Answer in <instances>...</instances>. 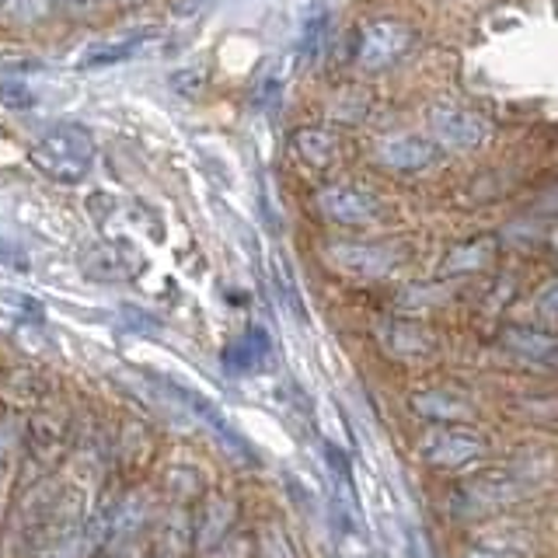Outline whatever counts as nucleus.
Returning a JSON list of instances; mask_svg holds the SVG:
<instances>
[{"instance_id": "8", "label": "nucleus", "mask_w": 558, "mask_h": 558, "mask_svg": "<svg viewBox=\"0 0 558 558\" xmlns=\"http://www.w3.org/2000/svg\"><path fill=\"white\" fill-rule=\"evenodd\" d=\"M374 157L380 168H388L395 174H423L444 161V150L423 133H391L377 140Z\"/></svg>"}, {"instance_id": "9", "label": "nucleus", "mask_w": 558, "mask_h": 558, "mask_svg": "<svg viewBox=\"0 0 558 558\" xmlns=\"http://www.w3.org/2000/svg\"><path fill=\"white\" fill-rule=\"evenodd\" d=\"M377 345L384 349V356H391L398 363H426L440 349L436 331L412 318H384L377 325Z\"/></svg>"}, {"instance_id": "24", "label": "nucleus", "mask_w": 558, "mask_h": 558, "mask_svg": "<svg viewBox=\"0 0 558 558\" xmlns=\"http://www.w3.org/2000/svg\"><path fill=\"white\" fill-rule=\"evenodd\" d=\"M4 11L14 17V22L35 25L52 11V0H4Z\"/></svg>"}, {"instance_id": "26", "label": "nucleus", "mask_w": 558, "mask_h": 558, "mask_svg": "<svg viewBox=\"0 0 558 558\" xmlns=\"http://www.w3.org/2000/svg\"><path fill=\"white\" fill-rule=\"evenodd\" d=\"M0 101H4V105H28V101H32V95H28V92H22V87H17V84H4V87H0Z\"/></svg>"}, {"instance_id": "3", "label": "nucleus", "mask_w": 558, "mask_h": 558, "mask_svg": "<svg viewBox=\"0 0 558 558\" xmlns=\"http://www.w3.org/2000/svg\"><path fill=\"white\" fill-rule=\"evenodd\" d=\"M429 140L440 150H478L493 140V119L468 101L444 98L429 109Z\"/></svg>"}, {"instance_id": "11", "label": "nucleus", "mask_w": 558, "mask_h": 558, "mask_svg": "<svg viewBox=\"0 0 558 558\" xmlns=\"http://www.w3.org/2000/svg\"><path fill=\"white\" fill-rule=\"evenodd\" d=\"M231 531H234V502L227 496H209L199 506L196 523H192V548L199 555L217 551L231 541Z\"/></svg>"}, {"instance_id": "4", "label": "nucleus", "mask_w": 558, "mask_h": 558, "mask_svg": "<svg viewBox=\"0 0 558 558\" xmlns=\"http://www.w3.org/2000/svg\"><path fill=\"white\" fill-rule=\"evenodd\" d=\"M415 46V32L395 17H374L356 32L353 60L360 70H388L401 63Z\"/></svg>"}, {"instance_id": "23", "label": "nucleus", "mask_w": 558, "mask_h": 558, "mask_svg": "<svg viewBox=\"0 0 558 558\" xmlns=\"http://www.w3.org/2000/svg\"><path fill=\"white\" fill-rule=\"evenodd\" d=\"M325 25H328V11L325 8H318L304 22L301 46H296V49H301V60H311L314 63V57H318V49H322V39H325Z\"/></svg>"}, {"instance_id": "27", "label": "nucleus", "mask_w": 558, "mask_h": 558, "mask_svg": "<svg viewBox=\"0 0 558 558\" xmlns=\"http://www.w3.org/2000/svg\"><path fill=\"white\" fill-rule=\"evenodd\" d=\"M52 4H60L66 14H92L98 8V0H52Z\"/></svg>"}, {"instance_id": "6", "label": "nucleus", "mask_w": 558, "mask_h": 558, "mask_svg": "<svg viewBox=\"0 0 558 558\" xmlns=\"http://www.w3.org/2000/svg\"><path fill=\"white\" fill-rule=\"evenodd\" d=\"M325 258L339 272L356 279H380L405 262L395 241H331L325 244Z\"/></svg>"}, {"instance_id": "16", "label": "nucleus", "mask_w": 558, "mask_h": 558, "mask_svg": "<svg viewBox=\"0 0 558 558\" xmlns=\"http://www.w3.org/2000/svg\"><path fill=\"white\" fill-rule=\"evenodd\" d=\"M464 558H531V541L520 527L482 534L475 545L464 551Z\"/></svg>"}, {"instance_id": "17", "label": "nucleus", "mask_w": 558, "mask_h": 558, "mask_svg": "<svg viewBox=\"0 0 558 558\" xmlns=\"http://www.w3.org/2000/svg\"><path fill=\"white\" fill-rule=\"evenodd\" d=\"M196 548H192V523L185 517H174L165 523V531L157 534L150 558H192Z\"/></svg>"}, {"instance_id": "18", "label": "nucleus", "mask_w": 558, "mask_h": 558, "mask_svg": "<svg viewBox=\"0 0 558 558\" xmlns=\"http://www.w3.org/2000/svg\"><path fill=\"white\" fill-rule=\"evenodd\" d=\"M262 356H266V342H262V336H255V331H248L244 339H234L223 349V366L231 374H244V371H255Z\"/></svg>"}, {"instance_id": "1", "label": "nucleus", "mask_w": 558, "mask_h": 558, "mask_svg": "<svg viewBox=\"0 0 558 558\" xmlns=\"http://www.w3.org/2000/svg\"><path fill=\"white\" fill-rule=\"evenodd\" d=\"M534 471H523L520 464H485L458 482L453 499L464 513H499L534 496Z\"/></svg>"}, {"instance_id": "20", "label": "nucleus", "mask_w": 558, "mask_h": 558, "mask_svg": "<svg viewBox=\"0 0 558 558\" xmlns=\"http://www.w3.org/2000/svg\"><path fill=\"white\" fill-rule=\"evenodd\" d=\"M255 555L258 558H301L296 555L293 537L287 534L283 523H266L255 537Z\"/></svg>"}, {"instance_id": "13", "label": "nucleus", "mask_w": 558, "mask_h": 558, "mask_svg": "<svg viewBox=\"0 0 558 558\" xmlns=\"http://www.w3.org/2000/svg\"><path fill=\"white\" fill-rule=\"evenodd\" d=\"M290 147H293V157L301 161L304 168L311 171H328V168H336L339 165V157H342V140L331 133V130H322V126H304V130H296L293 140H290Z\"/></svg>"}, {"instance_id": "15", "label": "nucleus", "mask_w": 558, "mask_h": 558, "mask_svg": "<svg viewBox=\"0 0 558 558\" xmlns=\"http://www.w3.org/2000/svg\"><path fill=\"white\" fill-rule=\"evenodd\" d=\"M105 541H109L105 520L74 523V527H66V531H60L57 537H52L46 558H92L105 545Z\"/></svg>"}, {"instance_id": "12", "label": "nucleus", "mask_w": 558, "mask_h": 558, "mask_svg": "<svg viewBox=\"0 0 558 558\" xmlns=\"http://www.w3.org/2000/svg\"><path fill=\"white\" fill-rule=\"evenodd\" d=\"M499 258V238L496 234H475L468 241H458L444 255V276H475L485 272Z\"/></svg>"}, {"instance_id": "10", "label": "nucleus", "mask_w": 558, "mask_h": 558, "mask_svg": "<svg viewBox=\"0 0 558 558\" xmlns=\"http://www.w3.org/2000/svg\"><path fill=\"white\" fill-rule=\"evenodd\" d=\"M412 412L423 415L433 426H468L478 415L475 401L468 391L450 388V384H436V388H423L412 395Z\"/></svg>"}, {"instance_id": "25", "label": "nucleus", "mask_w": 558, "mask_h": 558, "mask_svg": "<svg viewBox=\"0 0 558 558\" xmlns=\"http://www.w3.org/2000/svg\"><path fill=\"white\" fill-rule=\"evenodd\" d=\"M32 433L39 436V450H43V453H57V450H60L63 426H57V418H39V423L32 426Z\"/></svg>"}, {"instance_id": "28", "label": "nucleus", "mask_w": 558, "mask_h": 558, "mask_svg": "<svg viewBox=\"0 0 558 558\" xmlns=\"http://www.w3.org/2000/svg\"><path fill=\"white\" fill-rule=\"evenodd\" d=\"M119 4H126V8H136V4H144V0H119Z\"/></svg>"}, {"instance_id": "5", "label": "nucleus", "mask_w": 558, "mask_h": 558, "mask_svg": "<svg viewBox=\"0 0 558 558\" xmlns=\"http://www.w3.org/2000/svg\"><path fill=\"white\" fill-rule=\"evenodd\" d=\"M318 209L322 217L339 223V227H377L388 217L380 196L374 189L356 185V182H331L318 192Z\"/></svg>"}, {"instance_id": "29", "label": "nucleus", "mask_w": 558, "mask_h": 558, "mask_svg": "<svg viewBox=\"0 0 558 558\" xmlns=\"http://www.w3.org/2000/svg\"><path fill=\"white\" fill-rule=\"evenodd\" d=\"M0 14H4V0H0Z\"/></svg>"}, {"instance_id": "7", "label": "nucleus", "mask_w": 558, "mask_h": 558, "mask_svg": "<svg viewBox=\"0 0 558 558\" xmlns=\"http://www.w3.org/2000/svg\"><path fill=\"white\" fill-rule=\"evenodd\" d=\"M482 453H488V440L471 426H429L418 440V458L444 471H458L478 461Z\"/></svg>"}, {"instance_id": "21", "label": "nucleus", "mask_w": 558, "mask_h": 558, "mask_svg": "<svg viewBox=\"0 0 558 558\" xmlns=\"http://www.w3.org/2000/svg\"><path fill=\"white\" fill-rule=\"evenodd\" d=\"M84 272L95 276V279H105V283H112V279H126L133 272V266H122L119 252H95L84 258Z\"/></svg>"}, {"instance_id": "2", "label": "nucleus", "mask_w": 558, "mask_h": 558, "mask_svg": "<svg viewBox=\"0 0 558 558\" xmlns=\"http://www.w3.org/2000/svg\"><path fill=\"white\" fill-rule=\"evenodd\" d=\"M28 161L43 174L57 182H81L95 161V144L92 133L81 126H52L39 136V144L28 150Z\"/></svg>"}, {"instance_id": "14", "label": "nucleus", "mask_w": 558, "mask_h": 558, "mask_svg": "<svg viewBox=\"0 0 558 558\" xmlns=\"http://www.w3.org/2000/svg\"><path fill=\"white\" fill-rule=\"evenodd\" d=\"M502 349H510L513 356L527 360V363H541V366H555V336L551 331H541L531 325H506L502 328Z\"/></svg>"}, {"instance_id": "22", "label": "nucleus", "mask_w": 558, "mask_h": 558, "mask_svg": "<svg viewBox=\"0 0 558 558\" xmlns=\"http://www.w3.org/2000/svg\"><path fill=\"white\" fill-rule=\"evenodd\" d=\"M283 81H287V66L283 60H269L266 66H262V74L255 77V98L262 105L276 101L279 95H283Z\"/></svg>"}, {"instance_id": "19", "label": "nucleus", "mask_w": 558, "mask_h": 558, "mask_svg": "<svg viewBox=\"0 0 558 558\" xmlns=\"http://www.w3.org/2000/svg\"><path fill=\"white\" fill-rule=\"evenodd\" d=\"M157 39V35H133V39H122V43H112V46H98L87 52V60L84 66H105V63H122V60H130L136 57L140 49H147L150 43Z\"/></svg>"}]
</instances>
